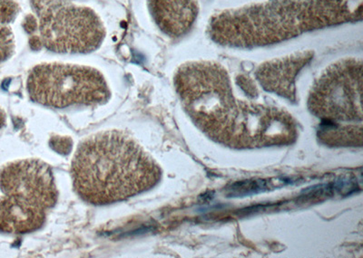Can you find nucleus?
<instances>
[{"mask_svg": "<svg viewBox=\"0 0 363 258\" xmlns=\"http://www.w3.org/2000/svg\"><path fill=\"white\" fill-rule=\"evenodd\" d=\"M362 19V0H267L216 13L207 35L220 46L249 49Z\"/></svg>", "mask_w": 363, "mask_h": 258, "instance_id": "1", "label": "nucleus"}, {"mask_svg": "<svg viewBox=\"0 0 363 258\" xmlns=\"http://www.w3.org/2000/svg\"><path fill=\"white\" fill-rule=\"evenodd\" d=\"M71 177L82 201L106 206L155 188L162 170L130 135L110 130L81 141L71 164Z\"/></svg>", "mask_w": 363, "mask_h": 258, "instance_id": "2", "label": "nucleus"}, {"mask_svg": "<svg viewBox=\"0 0 363 258\" xmlns=\"http://www.w3.org/2000/svg\"><path fill=\"white\" fill-rule=\"evenodd\" d=\"M174 83L187 115L215 141L238 109L227 71L210 61L188 62L178 69Z\"/></svg>", "mask_w": 363, "mask_h": 258, "instance_id": "3", "label": "nucleus"}, {"mask_svg": "<svg viewBox=\"0 0 363 258\" xmlns=\"http://www.w3.org/2000/svg\"><path fill=\"white\" fill-rule=\"evenodd\" d=\"M27 90L32 101L58 109L99 105L108 101L111 95L99 70L60 63L33 67L28 74Z\"/></svg>", "mask_w": 363, "mask_h": 258, "instance_id": "4", "label": "nucleus"}, {"mask_svg": "<svg viewBox=\"0 0 363 258\" xmlns=\"http://www.w3.org/2000/svg\"><path fill=\"white\" fill-rule=\"evenodd\" d=\"M38 29L40 37H34L32 47L60 54L91 53L106 37L101 19L93 9L60 1L40 8Z\"/></svg>", "mask_w": 363, "mask_h": 258, "instance_id": "5", "label": "nucleus"}, {"mask_svg": "<svg viewBox=\"0 0 363 258\" xmlns=\"http://www.w3.org/2000/svg\"><path fill=\"white\" fill-rule=\"evenodd\" d=\"M362 60H340L330 64L314 82L308 107L323 122L362 124Z\"/></svg>", "mask_w": 363, "mask_h": 258, "instance_id": "6", "label": "nucleus"}, {"mask_svg": "<svg viewBox=\"0 0 363 258\" xmlns=\"http://www.w3.org/2000/svg\"><path fill=\"white\" fill-rule=\"evenodd\" d=\"M297 137L296 122L284 110L238 101L233 118L215 141L235 149H255L293 144Z\"/></svg>", "mask_w": 363, "mask_h": 258, "instance_id": "7", "label": "nucleus"}, {"mask_svg": "<svg viewBox=\"0 0 363 258\" xmlns=\"http://www.w3.org/2000/svg\"><path fill=\"white\" fill-rule=\"evenodd\" d=\"M3 196L26 211L48 214L58 192L51 168L40 160L13 161L0 170Z\"/></svg>", "mask_w": 363, "mask_h": 258, "instance_id": "8", "label": "nucleus"}, {"mask_svg": "<svg viewBox=\"0 0 363 258\" xmlns=\"http://www.w3.org/2000/svg\"><path fill=\"white\" fill-rule=\"evenodd\" d=\"M313 57V52L301 51L267 61L256 70V79L265 91L295 102L297 76Z\"/></svg>", "mask_w": 363, "mask_h": 258, "instance_id": "9", "label": "nucleus"}, {"mask_svg": "<svg viewBox=\"0 0 363 258\" xmlns=\"http://www.w3.org/2000/svg\"><path fill=\"white\" fill-rule=\"evenodd\" d=\"M148 6L155 23L170 37H184L199 17L197 0H148Z\"/></svg>", "mask_w": 363, "mask_h": 258, "instance_id": "10", "label": "nucleus"}, {"mask_svg": "<svg viewBox=\"0 0 363 258\" xmlns=\"http://www.w3.org/2000/svg\"><path fill=\"white\" fill-rule=\"evenodd\" d=\"M318 137L328 146H362V124H337L323 122Z\"/></svg>", "mask_w": 363, "mask_h": 258, "instance_id": "11", "label": "nucleus"}, {"mask_svg": "<svg viewBox=\"0 0 363 258\" xmlns=\"http://www.w3.org/2000/svg\"><path fill=\"white\" fill-rule=\"evenodd\" d=\"M15 50V40L11 28L0 25V63L12 56Z\"/></svg>", "mask_w": 363, "mask_h": 258, "instance_id": "12", "label": "nucleus"}, {"mask_svg": "<svg viewBox=\"0 0 363 258\" xmlns=\"http://www.w3.org/2000/svg\"><path fill=\"white\" fill-rule=\"evenodd\" d=\"M18 11V5L15 0H0V25H6L14 20Z\"/></svg>", "mask_w": 363, "mask_h": 258, "instance_id": "13", "label": "nucleus"}, {"mask_svg": "<svg viewBox=\"0 0 363 258\" xmlns=\"http://www.w3.org/2000/svg\"><path fill=\"white\" fill-rule=\"evenodd\" d=\"M50 146L58 153L68 154L72 148V141L68 138L55 137L51 139Z\"/></svg>", "mask_w": 363, "mask_h": 258, "instance_id": "14", "label": "nucleus"}, {"mask_svg": "<svg viewBox=\"0 0 363 258\" xmlns=\"http://www.w3.org/2000/svg\"><path fill=\"white\" fill-rule=\"evenodd\" d=\"M238 83L241 88L244 90V91L247 93L249 96L255 98L258 95L257 89H256V86L255 83L252 82V79H250L249 77H246L245 76H239L238 77Z\"/></svg>", "mask_w": 363, "mask_h": 258, "instance_id": "15", "label": "nucleus"}, {"mask_svg": "<svg viewBox=\"0 0 363 258\" xmlns=\"http://www.w3.org/2000/svg\"><path fill=\"white\" fill-rule=\"evenodd\" d=\"M57 1H60V0H33L35 5V6L41 5V8H42V6H44L45 5L50 4V3L57 2Z\"/></svg>", "mask_w": 363, "mask_h": 258, "instance_id": "16", "label": "nucleus"}, {"mask_svg": "<svg viewBox=\"0 0 363 258\" xmlns=\"http://www.w3.org/2000/svg\"><path fill=\"white\" fill-rule=\"evenodd\" d=\"M6 121L5 112L3 111V109L0 107V128L5 127Z\"/></svg>", "mask_w": 363, "mask_h": 258, "instance_id": "17", "label": "nucleus"}]
</instances>
